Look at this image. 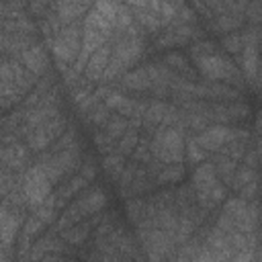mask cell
Returning <instances> with one entry per match:
<instances>
[{
  "label": "cell",
  "mask_w": 262,
  "mask_h": 262,
  "mask_svg": "<svg viewBox=\"0 0 262 262\" xmlns=\"http://www.w3.org/2000/svg\"><path fill=\"white\" fill-rule=\"evenodd\" d=\"M196 66V72L201 78L205 80H211V82H225V84H231L239 90H244L248 86V80L244 76V72L235 66V61L223 51H215L211 55H205L201 59L194 61Z\"/></svg>",
  "instance_id": "obj_1"
},
{
  "label": "cell",
  "mask_w": 262,
  "mask_h": 262,
  "mask_svg": "<svg viewBox=\"0 0 262 262\" xmlns=\"http://www.w3.org/2000/svg\"><path fill=\"white\" fill-rule=\"evenodd\" d=\"M149 149L154 158L164 164L184 162L186 156V131L180 127H158L149 139Z\"/></svg>",
  "instance_id": "obj_2"
},
{
  "label": "cell",
  "mask_w": 262,
  "mask_h": 262,
  "mask_svg": "<svg viewBox=\"0 0 262 262\" xmlns=\"http://www.w3.org/2000/svg\"><path fill=\"white\" fill-rule=\"evenodd\" d=\"M82 35H84V25H82V20H78L72 25H63L61 31L53 37L49 49H51L55 66L61 74L68 68H72L74 61L78 59V55L82 51Z\"/></svg>",
  "instance_id": "obj_3"
},
{
  "label": "cell",
  "mask_w": 262,
  "mask_h": 262,
  "mask_svg": "<svg viewBox=\"0 0 262 262\" xmlns=\"http://www.w3.org/2000/svg\"><path fill=\"white\" fill-rule=\"evenodd\" d=\"M82 160H84V154H82V145L80 141L72 143L70 147L61 149L59 154L51 156V158H43V160H33L35 164H39L45 174L49 176V180L53 182V186H57L61 180L70 178L72 174H76L82 166Z\"/></svg>",
  "instance_id": "obj_4"
},
{
  "label": "cell",
  "mask_w": 262,
  "mask_h": 262,
  "mask_svg": "<svg viewBox=\"0 0 262 262\" xmlns=\"http://www.w3.org/2000/svg\"><path fill=\"white\" fill-rule=\"evenodd\" d=\"M207 37V29H201L199 25H184L174 20L170 27L162 29L156 37H154V45L149 49V53L154 51H170L176 47H188L190 43L205 39Z\"/></svg>",
  "instance_id": "obj_5"
},
{
  "label": "cell",
  "mask_w": 262,
  "mask_h": 262,
  "mask_svg": "<svg viewBox=\"0 0 262 262\" xmlns=\"http://www.w3.org/2000/svg\"><path fill=\"white\" fill-rule=\"evenodd\" d=\"M248 84H258L260 74V27L246 25L242 29V51L235 57Z\"/></svg>",
  "instance_id": "obj_6"
},
{
  "label": "cell",
  "mask_w": 262,
  "mask_h": 262,
  "mask_svg": "<svg viewBox=\"0 0 262 262\" xmlns=\"http://www.w3.org/2000/svg\"><path fill=\"white\" fill-rule=\"evenodd\" d=\"M252 131L239 127V125H223V123H213L201 133H194L196 143L207 149L209 154H215L219 147H223L231 139H252Z\"/></svg>",
  "instance_id": "obj_7"
},
{
  "label": "cell",
  "mask_w": 262,
  "mask_h": 262,
  "mask_svg": "<svg viewBox=\"0 0 262 262\" xmlns=\"http://www.w3.org/2000/svg\"><path fill=\"white\" fill-rule=\"evenodd\" d=\"M70 127V119L61 113V115H57V117H53V119H49L47 123H43V125H39V127H35L27 137H25V143L29 145V149L37 156V154H41V151H45L59 135H63L66 133V129Z\"/></svg>",
  "instance_id": "obj_8"
},
{
  "label": "cell",
  "mask_w": 262,
  "mask_h": 262,
  "mask_svg": "<svg viewBox=\"0 0 262 262\" xmlns=\"http://www.w3.org/2000/svg\"><path fill=\"white\" fill-rule=\"evenodd\" d=\"M37 82H39V76L33 74V72H29L23 66L20 59L2 55V61H0V84H10L23 96H27L35 88Z\"/></svg>",
  "instance_id": "obj_9"
},
{
  "label": "cell",
  "mask_w": 262,
  "mask_h": 262,
  "mask_svg": "<svg viewBox=\"0 0 262 262\" xmlns=\"http://www.w3.org/2000/svg\"><path fill=\"white\" fill-rule=\"evenodd\" d=\"M23 188H25V194L29 201V211H33L53 192V182L49 180L45 170L33 162L23 174Z\"/></svg>",
  "instance_id": "obj_10"
},
{
  "label": "cell",
  "mask_w": 262,
  "mask_h": 262,
  "mask_svg": "<svg viewBox=\"0 0 262 262\" xmlns=\"http://www.w3.org/2000/svg\"><path fill=\"white\" fill-rule=\"evenodd\" d=\"M27 211L20 207H12L6 201L0 205V248H16L18 233L27 221Z\"/></svg>",
  "instance_id": "obj_11"
},
{
  "label": "cell",
  "mask_w": 262,
  "mask_h": 262,
  "mask_svg": "<svg viewBox=\"0 0 262 262\" xmlns=\"http://www.w3.org/2000/svg\"><path fill=\"white\" fill-rule=\"evenodd\" d=\"M104 102H106V106H108L113 113H119V115L131 119V117H143L149 98L129 96V94H125L121 88H115V90L104 98Z\"/></svg>",
  "instance_id": "obj_12"
},
{
  "label": "cell",
  "mask_w": 262,
  "mask_h": 262,
  "mask_svg": "<svg viewBox=\"0 0 262 262\" xmlns=\"http://www.w3.org/2000/svg\"><path fill=\"white\" fill-rule=\"evenodd\" d=\"M33 164V151L25 141L6 143L0 147V168H8L12 172L23 174Z\"/></svg>",
  "instance_id": "obj_13"
},
{
  "label": "cell",
  "mask_w": 262,
  "mask_h": 262,
  "mask_svg": "<svg viewBox=\"0 0 262 262\" xmlns=\"http://www.w3.org/2000/svg\"><path fill=\"white\" fill-rule=\"evenodd\" d=\"M252 115V108L244 100H225V102H213V123L223 125H239L248 121Z\"/></svg>",
  "instance_id": "obj_14"
},
{
  "label": "cell",
  "mask_w": 262,
  "mask_h": 262,
  "mask_svg": "<svg viewBox=\"0 0 262 262\" xmlns=\"http://www.w3.org/2000/svg\"><path fill=\"white\" fill-rule=\"evenodd\" d=\"M90 184H92V182H90L80 170H78L76 174H72L70 178L61 180V182L55 186V190H53V192H55V201H57V209L63 211V209H66L86 186H90Z\"/></svg>",
  "instance_id": "obj_15"
},
{
  "label": "cell",
  "mask_w": 262,
  "mask_h": 262,
  "mask_svg": "<svg viewBox=\"0 0 262 262\" xmlns=\"http://www.w3.org/2000/svg\"><path fill=\"white\" fill-rule=\"evenodd\" d=\"M94 6V0H55L53 8L59 14L63 25H72L78 20H84L88 10Z\"/></svg>",
  "instance_id": "obj_16"
},
{
  "label": "cell",
  "mask_w": 262,
  "mask_h": 262,
  "mask_svg": "<svg viewBox=\"0 0 262 262\" xmlns=\"http://www.w3.org/2000/svg\"><path fill=\"white\" fill-rule=\"evenodd\" d=\"M47 45L45 43H33L29 49H25L23 53H20V61H23V66L29 70V72H33V74H37L39 78L41 76H45L47 72H49V57H47V49H45Z\"/></svg>",
  "instance_id": "obj_17"
},
{
  "label": "cell",
  "mask_w": 262,
  "mask_h": 262,
  "mask_svg": "<svg viewBox=\"0 0 262 262\" xmlns=\"http://www.w3.org/2000/svg\"><path fill=\"white\" fill-rule=\"evenodd\" d=\"M162 61L180 78L184 80H199V72H196V66L194 61L186 55V53H180L176 49H170L166 53H162Z\"/></svg>",
  "instance_id": "obj_18"
},
{
  "label": "cell",
  "mask_w": 262,
  "mask_h": 262,
  "mask_svg": "<svg viewBox=\"0 0 262 262\" xmlns=\"http://www.w3.org/2000/svg\"><path fill=\"white\" fill-rule=\"evenodd\" d=\"M119 84H121V90H127V92H135V94H147V92H151V76H149L147 63L129 70L121 78Z\"/></svg>",
  "instance_id": "obj_19"
},
{
  "label": "cell",
  "mask_w": 262,
  "mask_h": 262,
  "mask_svg": "<svg viewBox=\"0 0 262 262\" xmlns=\"http://www.w3.org/2000/svg\"><path fill=\"white\" fill-rule=\"evenodd\" d=\"M2 33V31H0ZM0 51L6 57H20V53L25 49H29L33 43H37V35H29V33H2L0 35Z\"/></svg>",
  "instance_id": "obj_20"
},
{
  "label": "cell",
  "mask_w": 262,
  "mask_h": 262,
  "mask_svg": "<svg viewBox=\"0 0 262 262\" xmlns=\"http://www.w3.org/2000/svg\"><path fill=\"white\" fill-rule=\"evenodd\" d=\"M111 55H113V41L108 39L104 45H100L90 55V59L86 63V70H84V76L88 80H92V82L98 84L100 78H102V74H104V70H106V66H108V61H111Z\"/></svg>",
  "instance_id": "obj_21"
},
{
  "label": "cell",
  "mask_w": 262,
  "mask_h": 262,
  "mask_svg": "<svg viewBox=\"0 0 262 262\" xmlns=\"http://www.w3.org/2000/svg\"><path fill=\"white\" fill-rule=\"evenodd\" d=\"M166 108H168V100L164 98H149L147 106H145V113H143V125H141V133L147 135L151 139V135L156 133V129L162 125L164 121V115H166Z\"/></svg>",
  "instance_id": "obj_22"
},
{
  "label": "cell",
  "mask_w": 262,
  "mask_h": 262,
  "mask_svg": "<svg viewBox=\"0 0 262 262\" xmlns=\"http://www.w3.org/2000/svg\"><path fill=\"white\" fill-rule=\"evenodd\" d=\"M244 27H246V16L237 14V12H223V14L213 16L211 20H207V31L219 33V35L231 33V31H239Z\"/></svg>",
  "instance_id": "obj_23"
},
{
  "label": "cell",
  "mask_w": 262,
  "mask_h": 262,
  "mask_svg": "<svg viewBox=\"0 0 262 262\" xmlns=\"http://www.w3.org/2000/svg\"><path fill=\"white\" fill-rule=\"evenodd\" d=\"M217 180H219L217 168H215V164H213L211 158H207L205 162H201L199 166L192 168L190 184H192V188H194L196 192H199V190H205V188H209V186H213Z\"/></svg>",
  "instance_id": "obj_24"
},
{
  "label": "cell",
  "mask_w": 262,
  "mask_h": 262,
  "mask_svg": "<svg viewBox=\"0 0 262 262\" xmlns=\"http://www.w3.org/2000/svg\"><path fill=\"white\" fill-rule=\"evenodd\" d=\"M125 213H127V219L133 223V225H139L143 223L145 219H149V209H147V196L141 194V196H131L125 201Z\"/></svg>",
  "instance_id": "obj_25"
},
{
  "label": "cell",
  "mask_w": 262,
  "mask_h": 262,
  "mask_svg": "<svg viewBox=\"0 0 262 262\" xmlns=\"http://www.w3.org/2000/svg\"><path fill=\"white\" fill-rule=\"evenodd\" d=\"M209 158L213 160V164H215V168H217V176L221 178V182L227 184V188H231V180H233V174H235L239 162H235V160H231L229 156L219 154V151L211 154Z\"/></svg>",
  "instance_id": "obj_26"
},
{
  "label": "cell",
  "mask_w": 262,
  "mask_h": 262,
  "mask_svg": "<svg viewBox=\"0 0 262 262\" xmlns=\"http://www.w3.org/2000/svg\"><path fill=\"white\" fill-rule=\"evenodd\" d=\"M184 172H186V168H184L182 162H178V164H164V168L156 174L154 180H156L158 186H174V184H178L184 178Z\"/></svg>",
  "instance_id": "obj_27"
},
{
  "label": "cell",
  "mask_w": 262,
  "mask_h": 262,
  "mask_svg": "<svg viewBox=\"0 0 262 262\" xmlns=\"http://www.w3.org/2000/svg\"><path fill=\"white\" fill-rule=\"evenodd\" d=\"M39 27L37 23L27 14L16 16V18H4L2 20V33H29V35H37Z\"/></svg>",
  "instance_id": "obj_28"
},
{
  "label": "cell",
  "mask_w": 262,
  "mask_h": 262,
  "mask_svg": "<svg viewBox=\"0 0 262 262\" xmlns=\"http://www.w3.org/2000/svg\"><path fill=\"white\" fill-rule=\"evenodd\" d=\"M147 10L164 25V29L170 27L176 20V16H178V10L170 2H166V0H149L147 2Z\"/></svg>",
  "instance_id": "obj_29"
},
{
  "label": "cell",
  "mask_w": 262,
  "mask_h": 262,
  "mask_svg": "<svg viewBox=\"0 0 262 262\" xmlns=\"http://www.w3.org/2000/svg\"><path fill=\"white\" fill-rule=\"evenodd\" d=\"M133 16H135V23L141 27V31H143L147 37H156V35L164 29V25H162L147 8H133Z\"/></svg>",
  "instance_id": "obj_30"
},
{
  "label": "cell",
  "mask_w": 262,
  "mask_h": 262,
  "mask_svg": "<svg viewBox=\"0 0 262 262\" xmlns=\"http://www.w3.org/2000/svg\"><path fill=\"white\" fill-rule=\"evenodd\" d=\"M125 164H127V160H125V156L119 154V151H113V154L102 156V172H104L113 182L119 180V176H121Z\"/></svg>",
  "instance_id": "obj_31"
},
{
  "label": "cell",
  "mask_w": 262,
  "mask_h": 262,
  "mask_svg": "<svg viewBox=\"0 0 262 262\" xmlns=\"http://www.w3.org/2000/svg\"><path fill=\"white\" fill-rule=\"evenodd\" d=\"M111 115H113V111L106 106V102H104V100H102V102H98V104H94L88 113H84L86 123H88L90 127H94V129H102V127L106 125V121L111 119Z\"/></svg>",
  "instance_id": "obj_32"
},
{
  "label": "cell",
  "mask_w": 262,
  "mask_h": 262,
  "mask_svg": "<svg viewBox=\"0 0 262 262\" xmlns=\"http://www.w3.org/2000/svg\"><path fill=\"white\" fill-rule=\"evenodd\" d=\"M31 213H35L39 219H43L47 225H53L55 221H57V213H59V209H57V201H55V192H51L39 207H35Z\"/></svg>",
  "instance_id": "obj_33"
},
{
  "label": "cell",
  "mask_w": 262,
  "mask_h": 262,
  "mask_svg": "<svg viewBox=\"0 0 262 262\" xmlns=\"http://www.w3.org/2000/svg\"><path fill=\"white\" fill-rule=\"evenodd\" d=\"M139 139H141V129H137V127H129V129L123 133V137L117 141V151L123 154L125 158H131V154L135 151Z\"/></svg>",
  "instance_id": "obj_34"
},
{
  "label": "cell",
  "mask_w": 262,
  "mask_h": 262,
  "mask_svg": "<svg viewBox=\"0 0 262 262\" xmlns=\"http://www.w3.org/2000/svg\"><path fill=\"white\" fill-rule=\"evenodd\" d=\"M211 154L207 151V149H203L199 143H196V139H194V133H186V156H184V160L188 162V166H199L201 162H205L207 158H209Z\"/></svg>",
  "instance_id": "obj_35"
},
{
  "label": "cell",
  "mask_w": 262,
  "mask_h": 262,
  "mask_svg": "<svg viewBox=\"0 0 262 262\" xmlns=\"http://www.w3.org/2000/svg\"><path fill=\"white\" fill-rule=\"evenodd\" d=\"M215 51H219V45L215 43V41H211V39H199V41H194V43H190L188 45V49H186V55L192 59V61H196V59H201V57H205V55H211V53H215Z\"/></svg>",
  "instance_id": "obj_36"
},
{
  "label": "cell",
  "mask_w": 262,
  "mask_h": 262,
  "mask_svg": "<svg viewBox=\"0 0 262 262\" xmlns=\"http://www.w3.org/2000/svg\"><path fill=\"white\" fill-rule=\"evenodd\" d=\"M127 129H129V119L123 117V115H119V113H113L111 119L106 121V125L102 127V131H104L108 137H113L115 141H119Z\"/></svg>",
  "instance_id": "obj_37"
},
{
  "label": "cell",
  "mask_w": 262,
  "mask_h": 262,
  "mask_svg": "<svg viewBox=\"0 0 262 262\" xmlns=\"http://www.w3.org/2000/svg\"><path fill=\"white\" fill-rule=\"evenodd\" d=\"M260 174H258V170L256 168H250V166H246V164H237V170H235V174H233V180H231V190L233 192H239L248 182H252V180H256Z\"/></svg>",
  "instance_id": "obj_38"
},
{
  "label": "cell",
  "mask_w": 262,
  "mask_h": 262,
  "mask_svg": "<svg viewBox=\"0 0 262 262\" xmlns=\"http://www.w3.org/2000/svg\"><path fill=\"white\" fill-rule=\"evenodd\" d=\"M137 168H139V162L133 160V158H131V162L125 164V168H123V172H121V176H119V180H117V186H119V194H121V196H123V194L129 190V186L133 184L135 174H137Z\"/></svg>",
  "instance_id": "obj_39"
},
{
  "label": "cell",
  "mask_w": 262,
  "mask_h": 262,
  "mask_svg": "<svg viewBox=\"0 0 262 262\" xmlns=\"http://www.w3.org/2000/svg\"><path fill=\"white\" fill-rule=\"evenodd\" d=\"M92 143H94L96 151L102 154V156L117 151V141H115L113 137H108L102 129H96V131H94V135H92Z\"/></svg>",
  "instance_id": "obj_40"
},
{
  "label": "cell",
  "mask_w": 262,
  "mask_h": 262,
  "mask_svg": "<svg viewBox=\"0 0 262 262\" xmlns=\"http://www.w3.org/2000/svg\"><path fill=\"white\" fill-rule=\"evenodd\" d=\"M221 47L225 53L237 57L239 51H242V29L239 31H231V33H225L221 37Z\"/></svg>",
  "instance_id": "obj_41"
},
{
  "label": "cell",
  "mask_w": 262,
  "mask_h": 262,
  "mask_svg": "<svg viewBox=\"0 0 262 262\" xmlns=\"http://www.w3.org/2000/svg\"><path fill=\"white\" fill-rule=\"evenodd\" d=\"M135 23V16H133V8L127 4V2H121L119 4V12H117V23H115V29L117 31H127L131 25Z\"/></svg>",
  "instance_id": "obj_42"
},
{
  "label": "cell",
  "mask_w": 262,
  "mask_h": 262,
  "mask_svg": "<svg viewBox=\"0 0 262 262\" xmlns=\"http://www.w3.org/2000/svg\"><path fill=\"white\" fill-rule=\"evenodd\" d=\"M94 8L113 25L117 23V12H119V2L113 0H94Z\"/></svg>",
  "instance_id": "obj_43"
},
{
  "label": "cell",
  "mask_w": 262,
  "mask_h": 262,
  "mask_svg": "<svg viewBox=\"0 0 262 262\" xmlns=\"http://www.w3.org/2000/svg\"><path fill=\"white\" fill-rule=\"evenodd\" d=\"M244 16H246V25L262 27V6L256 0H250L248 2L246 10H244Z\"/></svg>",
  "instance_id": "obj_44"
},
{
  "label": "cell",
  "mask_w": 262,
  "mask_h": 262,
  "mask_svg": "<svg viewBox=\"0 0 262 262\" xmlns=\"http://www.w3.org/2000/svg\"><path fill=\"white\" fill-rule=\"evenodd\" d=\"M176 20L178 23H184V25H196V20H199V14L194 12V8L192 6H182V8H178V16H176Z\"/></svg>",
  "instance_id": "obj_45"
},
{
  "label": "cell",
  "mask_w": 262,
  "mask_h": 262,
  "mask_svg": "<svg viewBox=\"0 0 262 262\" xmlns=\"http://www.w3.org/2000/svg\"><path fill=\"white\" fill-rule=\"evenodd\" d=\"M258 186H260V176H258L256 180L248 182V184L237 192V196H242V199H246V201H254V199H258Z\"/></svg>",
  "instance_id": "obj_46"
},
{
  "label": "cell",
  "mask_w": 262,
  "mask_h": 262,
  "mask_svg": "<svg viewBox=\"0 0 262 262\" xmlns=\"http://www.w3.org/2000/svg\"><path fill=\"white\" fill-rule=\"evenodd\" d=\"M242 164H246V166H250V168H256V170H258V166H260V156H258V151H256V147H254V145H250V147H248L246 156L242 158Z\"/></svg>",
  "instance_id": "obj_47"
},
{
  "label": "cell",
  "mask_w": 262,
  "mask_h": 262,
  "mask_svg": "<svg viewBox=\"0 0 262 262\" xmlns=\"http://www.w3.org/2000/svg\"><path fill=\"white\" fill-rule=\"evenodd\" d=\"M248 2H250V0H223V6H225V12H237V14H244Z\"/></svg>",
  "instance_id": "obj_48"
},
{
  "label": "cell",
  "mask_w": 262,
  "mask_h": 262,
  "mask_svg": "<svg viewBox=\"0 0 262 262\" xmlns=\"http://www.w3.org/2000/svg\"><path fill=\"white\" fill-rule=\"evenodd\" d=\"M0 8H12V10H29V0H2Z\"/></svg>",
  "instance_id": "obj_49"
},
{
  "label": "cell",
  "mask_w": 262,
  "mask_h": 262,
  "mask_svg": "<svg viewBox=\"0 0 262 262\" xmlns=\"http://www.w3.org/2000/svg\"><path fill=\"white\" fill-rule=\"evenodd\" d=\"M254 139L256 137H262V108L256 113V119H254V131H252Z\"/></svg>",
  "instance_id": "obj_50"
},
{
  "label": "cell",
  "mask_w": 262,
  "mask_h": 262,
  "mask_svg": "<svg viewBox=\"0 0 262 262\" xmlns=\"http://www.w3.org/2000/svg\"><path fill=\"white\" fill-rule=\"evenodd\" d=\"M131 8H147V2L149 0H125Z\"/></svg>",
  "instance_id": "obj_51"
},
{
  "label": "cell",
  "mask_w": 262,
  "mask_h": 262,
  "mask_svg": "<svg viewBox=\"0 0 262 262\" xmlns=\"http://www.w3.org/2000/svg\"><path fill=\"white\" fill-rule=\"evenodd\" d=\"M254 147H256V151L260 156V162H262V137H256L254 139Z\"/></svg>",
  "instance_id": "obj_52"
},
{
  "label": "cell",
  "mask_w": 262,
  "mask_h": 262,
  "mask_svg": "<svg viewBox=\"0 0 262 262\" xmlns=\"http://www.w3.org/2000/svg\"><path fill=\"white\" fill-rule=\"evenodd\" d=\"M166 2H170V4H172V6H174V8H176V10H178V8H182V6H184V0H166Z\"/></svg>",
  "instance_id": "obj_53"
},
{
  "label": "cell",
  "mask_w": 262,
  "mask_h": 262,
  "mask_svg": "<svg viewBox=\"0 0 262 262\" xmlns=\"http://www.w3.org/2000/svg\"><path fill=\"white\" fill-rule=\"evenodd\" d=\"M258 201L262 205V176H260V186H258Z\"/></svg>",
  "instance_id": "obj_54"
},
{
  "label": "cell",
  "mask_w": 262,
  "mask_h": 262,
  "mask_svg": "<svg viewBox=\"0 0 262 262\" xmlns=\"http://www.w3.org/2000/svg\"><path fill=\"white\" fill-rule=\"evenodd\" d=\"M113 2H119V4H121V2H125V0H113Z\"/></svg>",
  "instance_id": "obj_55"
}]
</instances>
